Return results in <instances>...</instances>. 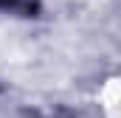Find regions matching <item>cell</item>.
I'll use <instances>...</instances> for the list:
<instances>
[{
  "instance_id": "obj_1",
  "label": "cell",
  "mask_w": 121,
  "mask_h": 118,
  "mask_svg": "<svg viewBox=\"0 0 121 118\" xmlns=\"http://www.w3.org/2000/svg\"><path fill=\"white\" fill-rule=\"evenodd\" d=\"M34 8V0H0L3 14H28Z\"/></svg>"
}]
</instances>
